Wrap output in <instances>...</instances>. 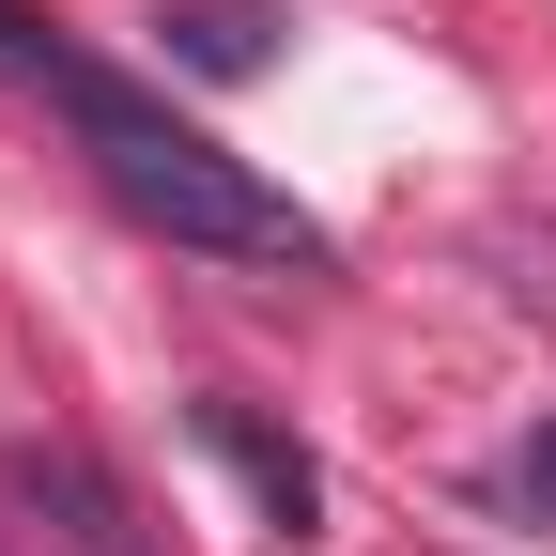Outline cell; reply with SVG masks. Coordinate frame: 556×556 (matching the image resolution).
<instances>
[{
	"mask_svg": "<svg viewBox=\"0 0 556 556\" xmlns=\"http://www.w3.org/2000/svg\"><path fill=\"white\" fill-rule=\"evenodd\" d=\"M186 433L217 448L232 479H248V510H263V541H309L325 526V464L278 433V417H248V402H186Z\"/></svg>",
	"mask_w": 556,
	"mask_h": 556,
	"instance_id": "cell-2",
	"label": "cell"
},
{
	"mask_svg": "<svg viewBox=\"0 0 556 556\" xmlns=\"http://www.w3.org/2000/svg\"><path fill=\"white\" fill-rule=\"evenodd\" d=\"M31 109H62V124H78L93 186L124 201L139 232H170V248H201V263H248V278H325V263H340V232L309 217L294 186H263L248 155H217V139H201V124H186L170 93L109 78L93 47H62Z\"/></svg>",
	"mask_w": 556,
	"mask_h": 556,
	"instance_id": "cell-1",
	"label": "cell"
},
{
	"mask_svg": "<svg viewBox=\"0 0 556 556\" xmlns=\"http://www.w3.org/2000/svg\"><path fill=\"white\" fill-rule=\"evenodd\" d=\"M526 495L556 510V417H541V433H526Z\"/></svg>",
	"mask_w": 556,
	"mask_h": 556,
	"instance_id": "cell-6",
	"label": "cell"
},
{
	"mask_svg": "<svg viewBox=\"0 0 556 556\" xmlns=\"http://www.w3.org/2000/svg\"><path fill=\"white\" fill-rule=\"evenodd\" d=\"M47 62H62V31L31 16V0H0V78H16V93H47Z\"/></svg>",
	"mask_w": 556,
	"mask_h": 556,
	"instance_id": "cell-5",
	"label": "cell"
},
{
	"mask_svg": "<svg viewBox=\"0 0 556 556\" xmlns=\"http://www.w3.org/2000/svg\"><path fill=\"white\" fill-rule=\"evenodd\" d=\"M0 479H16V495L62 526V556H139V510L109 495V479L78 464V448H16V464H0Z\"/></svg>",
	"mask_w": 556,
	"mask_h": 556,
	"instance_id": "cell-3",
	"label": "cell"
},
{
	"mask_svg": "<svg viewBox=\"0 0 556 556\" xmlns=\"http://www.w3.org/2000/svg\"><path fill=\"white\" fill-rule=\"evenodd\" d=\"M186 62H201V78H248V62H263V0H186V16H155Z\"/></svg>",
	"mask_w": 556,
	"mask_h": 556,
	"instance_id": "cell-4",
	"label": "cell"
}]
</instances>
